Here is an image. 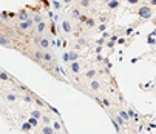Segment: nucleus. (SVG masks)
<instances>
[{
  "mask_svg": "<svg viewBox=\"0 0 156 134\" xmlns=\"http://www.w3.org/2000/svg\"><path fill=\"white\" fill-rule=\"evenodd\" d=\"M0 45L2 46H11V42L6 35H0Z\"/></svg>",
  "mask_w": 156,
  "mask_h": 134,
  "instance_id": "obj_4",
  "label": "nucleus"
},
{
  "mask_svg": "<svg viewBox=\"0 0 156 134\" xmlns=\"http://www.w3.org/2000/svg\"><path fill=\"white\" fill-rule=\"evenodd\" d=\"M60 126H62V125H60L59 122H54V123H53V130H54V131H59Z\"/></svg>",
  "mask_w": 156,
  "mask_h": 134,
  "instance_id": "obj_20",
  "label": "nucleus"
},
{
  "mask_svg": "<svg viewBox=\"0 0 156 134\" xmlns=\"http://www.w3.org/2000/svg\"><path fill=\"white\" fill-rule=\"evenodd\" d=\"M77 57H79V54H77L76 51H70L68 52V62H76Z\"/></svg>",
  "mask_w": 156,
  "mask_h": 134,
  "instance_id": "obj_8",
  "label": "nucleus"
},
{
  "mask_svg": "<svg viewBox=\"0 0 156 134\" xmlns=\"http://www.w3.org/2000/svg\"><path fill=\"white\" fill-rule=\"evenodd\" d=\"M150 3H152V5H156V0H150Z\"/></svg>",
  "mask_w": 156,
  "mask_h": 134,
  "instance_id": "obj_39",
  "label": "nucleus"
},
{
  "mask_svg": "<svg viewBox=\"0 0 156 134\" xmlns=\"http://www.w3.org/2000/svg\"><path fill=\"white\" fill-rule=\"evenodd\" d=\"M63 62H68V52L63 54Z\"/></svg>",
  "mask_w": 156,
  "mask_h": 134,
  "instance_id": "obj_35",
  "label": "nucleus"
},
{
  "mask_svg": "<svg viewBox=\"0 0 156 134\" xmlns=\"http://www.w3.org/2000/svg\"><path fill=\"white\" fill-rule=\"evenodd\" d=\"M31 117H34V119H37V120H39L42 116H40V113H39L37 109H34V111H31Z\"/></svg>",
  "mask_w": 156,
  "mask_h": 134,
  "instance_id": "obj_17",
  "label": "nucleus"
},
{
  "mask_svg": "<svg viewBox=\"0 0 156 134\" xmlns=\"http://www.w3.org/2000/svg\"><path fill=\"white\" fill-rule=\"evenodd\" d=\"M119 117H122V119H124V122H128V120H130L128 114H127L125 111H119Z\"/></svg>",
  "mask_w": 156,
  "mask_h": 134,
  "instance_id": "obj_14",
  "label": "nucleus"
},
{
  "mask_svg": "<svg viewBox=\"0 0 156 134\" xmlns=\"http://www.w3.org/2000/svg\"><path fill=\"white\" fill-rule=\"evenodd\" d=\"M63 2H65V3H70V2H73V0H63Z\"/></svg>",
  "mask_w": 156,
  "mask_h": 134,
  "instance_id": "obj_40",
  "label": "nucleus"
},
{
  "mask_svg": "<svg viewBox=\"0 0 156 134\" xmlns=\"http://www.w3.org/2000/svg\"><path fill=\"white\" fill-rule=\"evenodd\" d=\"M85 22H87V25H88V26H93V25H94V20H93V19H87Z\"/></svg>",
  "mask_w": 156,
  "mask_h": 134,
  "instance_id": "obj_26",
  "label": "nucleus"
},
{
  "mask_svg": "<svg viewBox=\"0 0 156 134\" xmlns=\"http://www.w3.org/2000/svg\"><path fill=\"white\" fill-rule=\"evenodd\" d=\"M53 6H54L56 9H60V3H59L57 0H54V2H53Z\"/></svg>",
  "mask_w": 156,
  "mask_h": 134,
  "instance_id": "obj_25",
  "label": "nucleus"
},
{
  "mask_svg": "<svg viewBox=\"0 0 156 134\" xmlns=\"http://www.w3.org/2000/svg\"><path fill=\"white\" fill-rule=\"evenodd\" d=\"M113 126H114V128H116V131L119 133V126H118V122H114V120H113Z\"/></svg>",
  "mask_w": 156,
  "mask_h": 134,
  "instance_id": "obj_32",
  "label": "nucleus"
},
{
  "mask_svg": "<svg viewBox=\"0 0 156 134\" xmlns=\"http://www.w3.org/2000/svg\"><path fill=\"white\" fill-rule=\"evenodd\" d=\"M62 26H63V31H65V33H71V25H70V22H63Z\"/></svg>",
  "mask_w": 156,
  "mask_h": 134,
  "instance_id": "obj_12",
  "label": "nucleus"
},
{
  "mask_svg": "<svg viewBox=\"0 0 156 134\" xmlns=\"http://www.w3.org/2000/svg\"><path fill=\"white\" fill-rule=\"evenodd\" d=\"M57 134H59V133H57Z\"/></svg>",
  "mask_w": 156,
  "mask_h": 134,
  "instance_id": "obj_41",
  "label": "nucleus"
},
{
  "mask_svg": "<svg viewBox=\"0 0 156 134\" xmlns=\"http://www.w3.org/2000/svg\"><path fill=\"white\" fill-rule=\"evenodd\" d=\"M116 122H119V123H121V125H122V123H125V122H124V119H122V117H119V116H118V117H116Z\"/></svg>",
  "mask_w": 156,
  "mask_h": 134,
  "instance_id": "obj_30",
  "label": "nucleus"
},
{
  "mask_svg": "<svg viewBox=\"0 0 156 134\" xmlns=\"http://www.w3.org/2000/svg\"><path fill=\"white\" fill-rule=\"evenodd\" d=\"M87 42H85V39H79V45H85Z\"/></svg>",
  "mask_w": 156,
  "mask_h": 134,
  "instance_id": "obj_33",
  "label": "nucleus"
},
{
  "mask_svg": "<svg viewBox=\"0 0 156 134\" xmlns=\"http://www.w3.org/2000/svg\"><path fill=\"white\" fill-rule=\"evenodd\" d=\"M25 102H33V97L31 96H25Z\"/></svg>",
  "mask_w": 156,
  "mask_h": 134,
  "instance_id": "obj_31",
  "label": "nucleus"
},
{
  "mask_svg": "<svg viewBox=\"0 0 156 134\" xmlns=\"http://www.w3.org/2000/svg\"><path fill=\"white\" fill-rule=\"evenodd\" d=\"M42 120H43V123H45V125H50V123H51V120H50V117H48V116H43V117H42Z\"/></svg>",
  "mask_w": 156,
  "mask_h": 134,
  "instance_id": "obj_24",
  "label": "nucleus"
},
{
  "mask_svg": "<svg viewBox=\"0 0 156 134\" xmlns=\"http://www.w3.org/2000/svg\"><path fill=\"white\" fill-rule=\"evenodd\" d=\"M0 80H5V82H6V80H9V76H8L6 72H0Z\"/></svg>",
  "mask_w": 156,
  "mask_h": 134,
  "instance_id": "obj_19",
  "label": "nucleus"
},
{
  "mask_svg": "<svg viewBox=\"0 0 156 134\" xmlns=\"http://www.w3.org/2000/svg\"><path fill=\"white\" fill-rule=\"evenodd\" d=\"M17 17H19V20H20V22H25V20H28V19H30V17H28V13H26L25 9H22V11L17 14Z\"/></svg>",
  "mask_w": 156,
  "mask_h": 134,
  "instance_id": "obj_6",
  "label": "nucleus"
},
{
  "mask_svg": "<svg viewBox=\"0 0 156 134\" xmlns=\"http://www.w3.org/2000/svg\"><path fill=\"white\" fill-rule=\"evenodd\" d=\"M43 134H54L53 126H50V125H45V126H43Z\"/></svg>",
  "mask_w": 156,
  "mask_h": 134,
  "instance_id": "obj_11",
  "label": "nucleus"
},
{
  "mask_svg": "<svg viewBox=\"0 0 156 134\" xmlns=\"http://www.w3.org/2000/svg\"><path fill=\"white\" fill-rule=\"evenodd\" d=\"M28 123H30L31 126H37L39 120H37V119H34V117H30V119H28Z\"/></svg>",
  "mask_w": 156,
  "mask_h": 134,
  "instance_id": "obj_15",
  "label": "nucleus"
},
{
  "mask_svg": "<svg viewBox=\"0 0 156 134\" xmlns=\"http://www.w3.org/2000/svg\"><path fill=\"white\" fill-rule=\"evenodd\" d=\"M70 69H71V72L77 74V72H80V65H79L77 62H73V63H71V66H70Z\"/></svg>",
  "mask_w": 156,
  "mask_h": 134,
  "instance_id": "obj_5",
  "label": "nucleus"
},
{
  "mask_svg": "<svg viewBox=\"0 0 156 134\" xmlns=\"http://www.w3.org/2000/svg\"><path fill=\"white\" fill-rule=\"evenodd\" d=\"M102 103H104L105 106H110V102L107 100V99H104V100H102Z\"/></svg>",
  "mask_w": 156,
  "mask_h": 134,
  "instance_id": "obj_37",
  "label": "nucleus"
},
{
  "mask_svg": "<svg viewBox=\"0 0 156 134\" xmlns=\"http://www.w3.org/2000/svg\"><path fill=\"white\" fill-rule=\"evenodd\" d=\"M6 99H8L9 102H14L16 99H17V96H16V94H8V96H6Z\"/></svg>",
  "mask_w": 156,
  "mask_h": 134,
  "instance_id": "obj_21",
  "label": "nucleus"
},
{
  "mask_svg": "<svg viewBox=\"0 0 156 134\" xmlns=\"http://www.w3.org/2000/svg\"><path fill=\"white\" fill-rule=\"evenodd\" d=\"M36 59H39V60H42V52H39V51H37V52H36Z\"/></svg>",
  "mask_w": 156,
  "mask_h": 134,
  "instance_id": "obj_28",
  "label": "nucleus"
},
{
  "mask_svg": "<svg viewBox=\"0 0 156 134\" xmlns=\"http://www.w3.org/2000/svg\"><path fill=\"white\" fill-rule=\"evenodd\" d=\"M90 88H91L93 91H97V89H99V82H96V80H93V82L90 83Z\"/></svg>",
  "mask_w": 156,
  "mask_h": 134,
  "instance_id": "obj_13",
  "label": "nucleus"
},
{
  "mask_svg": "<svg viewBox=\"0 0 156 134\" xmlns=\"http://www.w3.org/2000/svg\"><path fill=\"white\" fill-rule=\"evenodd\" d=\"M30 130H31V125H30V123H28V122H26V123H23V125H22V131H25V133H28V131H30Z\"/></svg>",
  "mask_w": 156,
  "mask_h": 134,
  "instance_id": "obj_16",
  "label": "nucleus"
},
{
  "mask_svg": "<svg viewBox=\"0 0 156 134\" xmlns=\"http://www.w3.org/2000/svg\"><path fill=\"white\" fill-rule=\"evenodd\" d=\"M33 23H34L33 19H28V20H25V22H20V23H19V29H23V31H25V29H30V28L33 26Z\"/></svg>",
  "mask_w": 156,
  "mask_h": 134,
  "instance_id": "obj_2",
  "label": "nucleus"
},
{
  "mask_svg": "<svg viewBox=\"0 0 156 134\" xmlns=\"http://www.w3.org/2000/svg\"><path fill=\"white\" fill-rule=\"evenodd\" d=\"M71 14H73V17H76V19H79V17H80L79 9H73V11H71Z\"/></svg>",
  "mask_w": 156,
  "mask_h": 134,
  "instance_id": "obj_23",
  "label": "nucleus"
},
{
  "mask_svg": "<svg viewBox=\"0 0 156 134\" xmlns=\"http://www.w3.org/2000/svg\"><path fill=\"white\" fill-rule=\"evenodd\" d=\"M80 5H82V6H88V5H90V0H80Z\"/></svg>",
  "mask_w": 156,
  "mask_h": 134,
  "instance_id": "obj_27",
  "label": "nucleus"
},
{
  "mask_svg": "<svg viewBox=\"0 0 156 134\" xmlns=\"http://www.w3.org/2000/svg\"><path fill=\"white\" fill-rule=\"evenodd\" d=\"M45 28H47V23L42 20L40 23H37V33H43L45 31Z\"/></svg>",
  "mask_w": 156,
  "mask_h": 134,
  "instance_id": "obj_9",
  "label": "nucleus"
},
{
  "mask_svg": "<svg viewBox=\"0 0 156 134\" xmlns=\"http://www.w3.org/2000/svg\"><path fill=\"white\" fill-rule=\"evenodd\" d=\"M107 46H108V48H113V46H114V42H108Z\"/></svg>",
  "mask_w": 156,
  "mask_h": 134,
  "instance_id": "obj_34",
  "label": "nucleus"
},
{
  "mask_svg": "<svg viewBox=\"0 0 156 134\" xmlns=\"http://www.w3.org/2000/svg\"><path fill=\"white\" fill-rule=\"evenodd\" d=\"M127 114H128V117H135V113H133V111H131V109H130V111H128V113H127Z\"/></svg>",
  "mask_w": 156,
  "mask_h": 134,
  "instance_id": "obj_36",
  "label": "nucleus"
},
{
  "mask_svg": "<svg viewBox=\"0 0 156 134\" xmlns=\"http://www.w3.org/2000/svg\"><path fill=\"white\" fill-rule=\"evenodd\" d=\"M42 60H45V62H51L53 56L50 54V52H43V54H42Z\"/></svg>",
  "mask_w": 156,
  "mask_h": 134,
  "instance_id": "obj_10",
  "label": "nucleus"
},
{
  "mask_svg": "<svg viewBox=\"0 0 156 134\" xmlns=\"http://www.w3.org/2000/svg\"><path fill=\"white\" fill-rule=\"evenodd\" d=\"M39 46H40L42 50H47V48L50 46V40L45 39V37H43V39H39Z\"/></svg>",
  "mask_w": 156,
  "mask_h": 134,
  "instance_id": "obj_3",
  "label": "nucleus"
},
{
  "mask_svg": "<svg viewBox=\"0 0 156 134\" xmlns=\"http://www.w3.org/2000/svg\"><path fill=\"white\" fill-rule=\"evenodd\" d=\"M107 6H108L110 9H116V8L119 6V0H108Z\"/></svg>",
  "mask_w": 156,
  "mask_h": 134,
  "instance_id": "obj_7",
  "label": "nucleus"
},
{
  "mask_svg": "<svg viewBox=\"0 0 156 134\" xmlns=\"http://www.w3.org/2000/svg\"><path fill=\"white\" fill-rule=\"evenodd\" d=\"M33 22H34V23H40V22H42V16H39V14L34 16L33 17Z\"/></svg>",
  "mask_w": 156,
  "mask_h": 134,
  "instance_id": "obj_22",
  "label": "nucleus"
},
{
  "mask_svg": "<svg viewBox=\"0 0 156 134\" xmlns=\"http://www.w3.org/2000/svg\"><path fill=\"white\" fill-rule=\"evenodd\" d=\"M130 5H136V3H139V0H127Z\"/></svg>",
  "mask_w": 156,
  "mask_h": 134,
  "instance_id": "obj_29",
  "label": "nucleus"
},
{
  "mask_svg": "<svg viewBox=\"0 0 156 134\" xmlns=\"http://www.w3.org/2000/svg\"><path fill=\"white\" fill-rule=\"evenodd\" d=\"M138 14H139V17H142V19H150V17H152V9H150L148 6H142V8H139Z\"/></svg>",
  "mask_w": 156,
  "mask_h": 134,
  "instance_id": "obj_1",
  "label": "nucleus"
},
{
  "mask_svg": "<svg viewBox=\"0 0 156 134\" xmlns=\"http://www.w3.org/2000/svg\"><path fill=\"white\" fill-rule=\"evenodd\" d=\"M148 43H150V45H153V43H155V40H153V37H150V39H148Z\"/></svg>",
  "mask_w": 156,
  "mask_h": 134,
  "instance_id": "obj_38",
  "label": "nucleus"
},
{
  "mask_svg": "<svg viewBox=\"0 0 156 134\" xmlns=\"http://www.w3.org/2000/svg\"><path fill=\"white\" fill-rule=\"evenodd\" d=\"M85 76H87L88 79H93V77L96 76V71H94V69H90V71H88V72L85 74Z\"/></svg>",
  "mask_w": 156,
  "mask_h": 134,
  "instance_id": "obj_18",
  "label": "nucleus"
}]
</instances>
